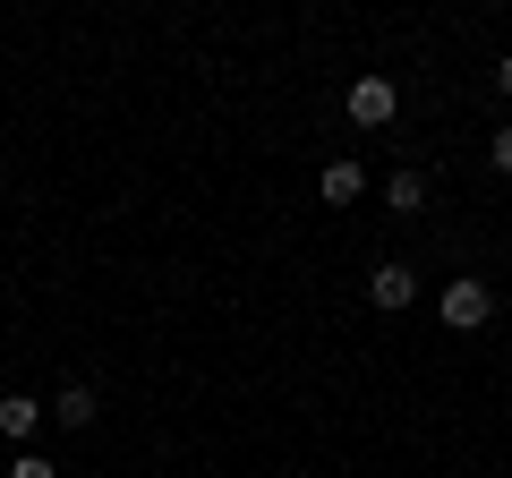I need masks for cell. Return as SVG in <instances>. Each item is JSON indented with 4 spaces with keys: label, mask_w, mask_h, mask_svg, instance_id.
<instances>
[{
    "label": "cell",
    "mask_w": 512,
    "mask_h": 478,
    "mask_svg": "<svg viewBox=\"0 0 512 478\" xmlns=\"http://www.w3.org/2000/svg\"><path fill=\"white\" fill-rule=\"evenodd\" d=\"M495 171H504V180H512V120H504V129H495Z\"/></svg>",
    "instance_id": "9c48e42d"
},
{
    "label": "cell",
    "mask_w": 512,
    "mask_h": 478,
    "mask_svg": "<svg viewBox=\"0 0 512 478\" xmlns=\"http://www.w3.org/2000/svg\"><path fill=\"white\" fill-rule=\"evenodd\" d=\"M487 316H495V291H487V282H478V274L444 282V325H453V333H478V325H487Z\"/></svg>",
    "instance_id": "7a4b0ae2"
},
{
    "label": "cell",
    "mask_w": 512,
    "mask_h": 478,
    "mask_svg": "<svg viewBox=\"0 0 512 478\" xmlns=\"http://www.w3.org/2000/svg\"><path fill=\"white\" fill-rule=\"evenodd\" d=\"M35 427H43V402H35V393H0V436L18 444V453H26V436H35Z\"/></svg>",
    "instance_id": "277c9868"
},
{
    "label": "cell",
    "mask_w": 512,
    "mask_h": 478,
    "mask_svg": "<svg viewBox=\"0 0 512 478\" xmlns=\"http://www.w3.org/2000/svg\"><path fill=\"white\" fill-rule=\"evenodd\" d=\"M495 94H512V52H504V60H495Z\"/></svg>",
    "instance_id": "30bf717a"
},
{
    "label": "cell",
    "mask_w": 512,
    "mask_h": 478,
    "mask_svg": "<svg viewBox=\"0 0 512 478\" xmlns=\"http://www.w3.org/2000/svg\"><path fill=\"white\" fill-rule=\"evenodd\" d=\"M367 299H376L384 316L410 308V299H419V274H410V265H376V274H367Z\"/></svg>",
    "instance_id": "3957f363"
},
{
    "label": "cell",
    "mask_w": 512,
    "mask_h": 478,
    "mask_svg": "<svg viewBox=\"0 0 512 478\" xmlns=\"http://www.w3.org/2000/svg\"><path fill=\"white\" fill-rule=\"evenodd\" d=\"M43 419H60V427H77V436H86V427H94V385H69L60 402H43Z\"/></svg>",
    "instance_id": "5b68a950"
},
{
    "label": "cell",
    "mask_w": 512,
    "mask_h": 478,
    "mask_svg": "<svg viewBox=\"0 0 512 478\" xmlns=\"http://www.w3.org/2000/svg\"><path fill=\"white\" fill-rule=\"evenodd\" d=\"M9 478H60V470H52L43 453H18V461H9Z\"/></svg>",
    "instance_id": "ba28073f"
},
{
    "label": "cell",
    "mask_w": 512,
    "mask_h": 478,
    "mask_svg": "<svg viewBox=\"0 0 512 478\" xmlns=\"http://www.w3.org/2000/svg\"><path fill=\"white\" fill-rule=\"evenodd\" d=\"M316 188H325V205H359V197H367L359 163H325V180H316Z\"/></svg>",
    "instance_id": "8992f818"
},
{
    "label": "cell",
    "mask_w": 512,
    "mask_h": 478,
    "mask_svg": "<svg viewBox=\"0 0 512 478\" xmlns=\"http://www.w3.org/2000/svg\"><path fill=\"white\" fill-rule=\"evenodd\" d=\"M342 111L359 120V129H393V111H402V86H393V77H350Z\"/></svg>",
    "instance_id": "6da1fadb"
},
{
    "label": "cell",
    "mask_w": 512,
    "mask_h": 478,
    "mask_svg": "<svg viewBox=\"0 0 512 478\" xmlns=\"http://www.w3.org/2000/svg\"><path fill=\"white\" fill-rule=\"evenodd\" d=\"M384 205H393V214H419V205H427V180H419V171H393V180H384Z\"/></svg>",
    "instance_id": "52a82bcc"
}]
</instances>
